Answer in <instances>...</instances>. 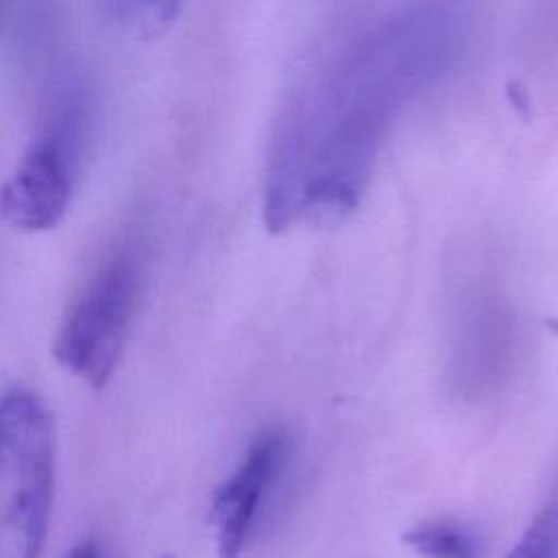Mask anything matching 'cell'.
<instances>
[{"label":"cell","instance_id":"6da1fadb","mask_svg":"<svg viewBox=\"0 0 558 558\" xmlns=\"http://www.w3.org/2000/svg\"><path fill=\"white\" fill-rule=\"evenodd\" d=\"M0 466L13 480L7 514L13 558H39L52 508L54 438L48 408L22 388L0 395Z\"/></svg>","mask_w":558,"mask_h":558},{"label":"cell","instance_id":"7a4b0ae2","mask_svg":"<svg viewBox=\"0 0 558 558\" xmlns=\"http://www.w3.org/2000/svg\"><path fill=\"white\" fill-rule=\"evenodd\" d=\"M137 294V264L120 253L89 279L57 333L54 357L92 388H102L120 362Z\"/></svg>","mask_w":558,"mask_h":558},{"label":"cell","instance_id":"3957f363","mask_svg":"<svg viewBox=\"0 0 558 558\" xmlns=\"http://www.w3.org/2000/svg\"><path fill=\"white\" fill-rule=\"evenodd\" d=\"M449 323L451 388L471 399L499 388L517 342V316L501 283L488 275L458 279Z\"/></svg>","mask_w":558,"mask_h":558},{"label":"cell","instance_id":"277c9868","mask_svg":"<svg viewBox=\"0 0 558 558\" xmlns=\"http://www.w3.org/2000/svg\"><path fill=\"white\" fill-rule=\"evenodd\" d=\"M288 458V432L268 427L251 440L238 469L218 486L211 499V523L220 558H238L242 554L266 495L283 473Z\"/></svg>","mask_w":558,"mask_h":558},{"label":"cell","instance_id":"5b68a950","mask_svg":"<svg viewBox=\"0 0 558 558\" xmlns=\"http://www.w3.org/2000/svg\"><path fill=\"white\" fill-rule=\"evenodd\" d=\"M72 163L65 133L48 129L31 142L0 187L2 218L22 231H48L68 211Z\"/></svg>","mask_w":558,"mask_h":558},{"label":"cell","instance_id":"8992f818","mask_svg":"<svg viewBox=\"0 0 558 558\" xmlns=\"http://www.w3.org/2000/svg\"><path fill=\"white\" fill-rule=\"evenodd\" d=\"M403 543L423 558H480V538L462 521L427 519L403 532Z\"/></svg>","mask_w":558,"mask_h":558},{"label":"cell","instance_id":"52a82bcc","mask_svg":"<svg viewBox=\"0 0 558 558\" xmlns=\"http://www.w3.org/2000/svg\"><path fill=\"white\" fill-rule=\"evenodd\" d=\"M506 558H558V495L536 512Z\"/></svg>","mask_w":558,"mask_h":558},{"label":"cell","instance_id":"ba28073f","mask_svg":"<svg viewBox=\"0 0 558 558\" xmlns=\"http://www.w3.org/2000/svg\"><path fill=\"white\" fill-rule=\"evenodd\" d=\"M61 558H100V547L94 538H83L74 543Z\"/></svg>","mask_w":558,"mask_h":558}]
</instances>
